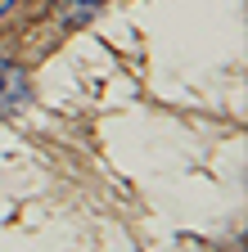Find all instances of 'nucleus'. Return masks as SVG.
I'll return each mask as SVG.
<instances>
[{"mask_svg":"<svg viewBox=\"0 0 248 252\" xmlns=\"http://www.w3.org/2000/svg\"><path fill=\"white\" fill-rule=\"evenodd\" d=\"M27 99V72L14 63H0V108H14Z\"/></svg>","mask_w":248,"mask_h":252,"instance_id":"nucleus-1","label":"nucleus"}]
</instances>
